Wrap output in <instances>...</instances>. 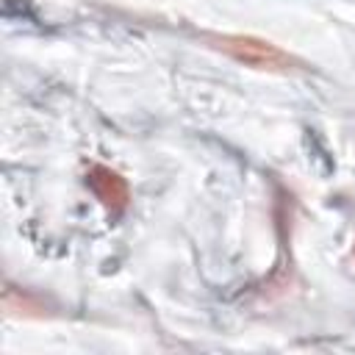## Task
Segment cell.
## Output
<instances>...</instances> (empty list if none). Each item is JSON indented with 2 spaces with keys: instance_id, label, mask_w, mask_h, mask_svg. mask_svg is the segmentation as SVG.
Here are the masks:
<instances>
[{
  "instance_id": "6da1fadb",
  "label": "cell",
  "mask_w": 355,
  "mask_h": 355,
  "mask_svg": "<svg viewBox=\"0 0 355 355\" xmlns=\"http://www.w3.org/2000/svg\"><path fill=\"white\" fill-rule=\"evenodd\" d=\"M205 44L225 53L241 67L258 69V72H275V75H291L302 72L305 64L291 55L288 50L277 47L269 39L252 36V33H205Z\"/></svg>"
},
{
  "instance_id": "277c9868",
  "label": "cell",
  "mask_w": 355,
  "mask_h": 355,
  "mask_svg": "<svg viewBox=\"0 0 355 355\" xmlns=\"http://www.w3.org/2000/svg\"><path fill=\"white\" fill-rule=\"evenodd\" d=\"M352 261H355V247H352Z\"/></svg>"
},
{
  "instance_id": "7a4b0ae2",
  "label": "cell",
  "mask_w": 355,
  "mask_h": 355,
  "mask_svg": "<svg viewBox=\"0 0 355 355\" xmlns=\"http://www.w3.org/2000/svg\"><path fill=\"white\" fill-rule=\"evenodd\" d=\"M86 189L94 194V200L111 216L125 214L128 205H130V186H128V180L116 169H111L105 164H92L86 169Z\"/></svg>"
},
{
  "instance_id": "3957f363",
  "label": "cell",
  "mask_w": 355,
  "mask_h": 355,
  "mask_svg": "<svg viewBox=\"0 0 355 355\" xmlns=\"http://www.w3.org/2000/svg\"><path fill=\"white\" fill-rule=\"evenodd\" d=\"M3 305L8 313H22V316H42L44 313V302L36 297V294H28L25 288H14L8 286L6 294H3Z\"/></svg>"
}]
</instances>
